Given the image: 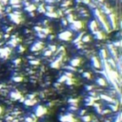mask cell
Masks as SVG:
<instances>
[{"instance_id": "cell-19", "label": "cell", "mask_w": 122, "mask_h": 122, "mask_svg": "<svg viewBox=\"0 0 122 122\" xmlns=\"http://www.w3.org/2000/svg\"><path fill=\"white\" fill-rule=\"evenodd\" d=\"M119 121H120V115H118V116H117V119L115 120V122H119Z\"/></svg>"}, {"instance_id": "cell-1", "label": "cell", "mask_w": 122, "mask_h": 122, "mask_svg": "<svg viewBox=\"0 0 122 122\" xmlns=\"http://www.w3.org/2000/svg\"><path fill=\"white\" fill-rule=\"evenodd\" d=\"M95 17L97 18V20L100 22V25H101V27L105 30V32H110L111 26H110L109 22L107 21L105 14H104L101 11H99V10L96 9V10H95Z\"/></svg>"}, {"instance_id": "cell-13", "label": "cell", "mask_w": 122, "mask_h": 122, "mask_svg": "<svg viewBox=\"0 0 122 122\" xmlns=\"http://www.w3.org/2000/svg\"><path fill=\"white\" fill-rule=\"evenodd\" d=\"M82 119H83V121H84V122H90L92 118H91V116H90V115H84Z\"/></svg>"}, {"instance_id": "cell-6", "label": "cell", "mask_w": 122, "mask_h": 122, "mask_svg": "<svg viewBox=\"0 0 122 122\" xmlns=\"http://www.w3.org/2000/svg\"><path fill=\"white\" fill-rule=\"evenodd\" d=\"M92 64H93V66H94L95 68H96V69H98V68L101 67L100 60H99V58L96 57V56H94V57L92 58Z\"/></svg>"}, {"instance_id": "cell-8", "label": "cell", "mask_w": 122, "mask_h": 122, "mask_svg": "<svg viewBox=\"0 0 122 122\" xmlns=\"http://www.w3.org/2000/svg\"><path fill=\"white\" fill-rule=\"evenodd\" d=\"M90 28H91V30H92V32L95 33V32H96L97 31H98V24L96 23V21H93V22H91V24H90Z\"/></svg>"}, {"instance_id": "cell-16", "label": "cell", "mask_w": 122, "mask_h": 122, "mask_svg": "<svg viewBox=\"0 0 122 122\" xmlns=\"http://www.w3.org/2000/svg\"><path fill=\"white\" fill-rule=\"evenodd\" d=\"M83 76L86 77V78H88V79H90L91 78V73L90 72H84L83 73Z\"/></svg>"}, {"instance_id": "cell-11", "label": "cell", "mask_w": 122, "mask_h": 122, "mask_svg": "<svg viewBox=\"0 0 122 122\" xmlns=\"http://www.w3.org/2000/svg\"><path fill=\"white\" fill-rule=\"evenodd\" d=\"M20 96H21V95L16 91V92H13L12 94H11V97L14 99V100H17V99H19L20 98Z\"/></svg>"}, {"instance_id": "cell-3", "label": "cell", "mask_w": 122, "mask_h": 122, "mask_svg": "<svg viewBox=\"0 0 122 122\" xmlns=\"http://www.w3.org/2000/svg\"><path fill=\"white\" fill-rule=\"evenodd\" d=\"M47 112L46 108L43 107V106H37L36 109H35V113L37 116H42L43 114H45Z\"/></svg>"}, {"instance_id": "cell-2", "label": "cell", "mask_w": 122, "mask_h": 122, "mask_svg": "<svg viewBox=\"0 0 122 122\" xmlns=\"http://www.w3.org/2000/svg\"><path fill=\"white\" fill-rule=\"evenodd\" d=\"M59 38L63 41H69L72 38V32L71 31H65V32H62L60 34H59Z\"/></svg>"}, {"instance_id": "cell-15", "label": "cell", "mask_w": 122, "mask_h": 122, "mask_svg": "<svg viewBox=\"0 0 122 122\" xmlns=\"http://www.w3.org/2000/svg\"><path fill=\"white\" fill-rule=\"evenodd\" d=\"M20 1L21 0H11V4H15V5H17L18 3H20Z\"/></svg>"}, {"instance_id": "cell-5", "label": "cell", "mask_w": 122, "mask_h": 122, "mask_svg": "<svg viewBox=\"0 0 122 122\" xmlns=\"http://www.w3.org/2000/svg\"><path fill=\"white\" fill-rule=\"evenodd\" d=\"M109 24H111L113 27H114L116 24H117V21H116V18H115V14H109Z\"/></svg>"}, {"instance_id": "cell-4", "label": "cell", "mask_w": 122, "mask_h": 122, "mask_svg": "<svg viewBox=\"0 0 122 122\" xmlns=\"http://www.w3.org/2000/svg\"><path fill=\"white\" fill-rule=\"evenodd\" d=\"M72 28L73 29V30H75V31H79V30H81L83 28V22H81V21H75V22H73L72 24Z\"/></svg>"}, {"instance_id": "cell-12", "label": "cell", "mask_w": 122, "mask_h": 122, "mask_svg": "<svg viewBox=\"0 0 122 122\" xmlns=\"http://www.w3.org/2000/svg\"><path fill=\"white\" fill-rule=\"evenodd\" d=\"M101 97L102 98H104L106 101H108V102H112V103H113L114 102V100L113 99H112L111 97H109V96H106V95H101Z\"/></svg>"}, {"instance_id": "cell-7", "label": "cell", "mask_w": 122, "mask_h": 122, "mask_svg": "<svg viewBox=\"0 0 122 122\" xmlns=\"http://www.w3.org/2000/svg\"><path fill=\"white\" fill-rule=\"evenodd\" d=\"M42 48H43V43H41V42H37V43H35V44L32 47V51L37 52V51H39V50H41Z\"/></svg>"}, {"instance_id": "cell-18", "label": "cell", "mask_w": 122, "mask_h": 122, "mask_svg": "<svg viewBox=\"0 0 122 122\" xmlns=\"http://www.w3.org/2000/svg\"><path fill=\"white\" fill-rule=\"evenodd\" d=\"M2 113H3V107H2V106H0V115L2 114Z\"/></svg>"}, {"instance_id": "cell-10", "label": "cell", "mask_w": 122, "mask_h": 122, "mask_svg": "<svg viewBox=\"0 0 122 122\" xmlns=\"http://www.w3.org/2000/svg\"><path fill=\"white\" fill-rule=\"evenodd\" d=\"M71 64L73 66V67H78L80 64H81V59L80 58H74L72 60Z\"/></svg>"}, {"instance_id": "cell-9", "label": "cell", "mask_w": 122, "mask_h": 122, "mask_svg": "<svg viewBox=\"0 0 122 122\" xmlns=\"http://www.w3.org/2000/svg\"><path fill=\"white\" fill-rule=\"evenodd\" d=\"M97 83H98V85H100V86H107V81L105 80V78H103V77H98L97 78Z\"/></svg>"}, {"instance_id": "cell-14", "label": "cell", "mask_w": 122, "mask_h": 122, "mask_svg": "<svg viewBox=\"0 0 122 122\" xmlns=\"http://www.w3.org/2000/svg\"><path fill=\"white\" fill-rule=\"evenodd\" d=\"M83 42H89L90 40H91V36H89V35H85V36H83Z\"/></svg>"}, {"instance_id": "cell-17", "label": "cell", "mask_w": 122, "mask_h": 122, "mask_svg": "<svg viewBox=\"0 0 122 122\" xmlns=\"http://www.w3.org/2000/svg\"><path fill=\"white\" fill-rule=\"evenodd\" d=\"M26 121H27V122H33L34 120H33L32 118H31V117H28V118H26Z\"/></svg>"}, {"instance_id": "cell-21", "label": "cell", "mask_w": 122, "mask_h": 122, "mask_svg": "<svg viewBox=\"0 0 122 122\" xmlns=\"http://www.w3.org/2000/svg\"><path fill=\"white\" fill-rule=\"evenodd\" d=\"M0 38H1V35H0Z\"/></svg>"}, {"instance_id": "cell-20", "label": "cell", "mask_w": 122, "mask_h": 122, "mask_svg": "<svg viewBox=\"0 0 122 122\" xmlns=\"http://www.w3.org/2000/svg\"><path fill=\"white\" fill-rule=\"evenodd\" d=\"M98 1H103V0H98Z\"/></svg>"}]
</instances>
